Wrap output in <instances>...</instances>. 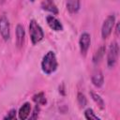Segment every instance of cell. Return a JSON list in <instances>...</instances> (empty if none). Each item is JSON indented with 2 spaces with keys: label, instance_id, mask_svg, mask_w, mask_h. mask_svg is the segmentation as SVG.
<instances>
[{
  "label": "cell",
  "instance_id": "cell-1",
  "mask_svg": "<svg viewBox=\"0 0 120 120\" xmlns=\"http://www.w3.org/2000/svg\"><path fill=\"white\" fill-rule=\"evenodd\" d=\"M58 67V62L56 59V55L52 51H49L42 58L41 61V69L45 74L53 73Z\"/></svg>",
  "mask_w": 120,
  "mask_h": 120
},
{
  "label": "cell",
  "instance_id": "cell-2",
  "mask_svg": "<svg viewBox=\"0 0 120 120\" xmlns=\"http://www.w3.org/2000/svg\"><path fill=\"white\" fill-rule=\"evenodd\" d=\"M29 34L33 44H37L44 38V32L36 20H31L29 23Z\"/></svg>",
  "mask_w": 120,
  "mask_h": 120
},
{
  "label": "cell",
  "instance_id": "cell-3",
  "mask_svg": "<svg viewBox=\"0 0 120 120\" xmlns=\"http://www.w3.org/2000/svg\"><path fill=\"white\" fill-rule=\"evenodd\" d=\"M118 55H119V45L116 41H112L110 44L107 53V65L110 68H113L116 65Z\"/></svg>",
  "mask_w": 120,
  "mask_h": 120
},
{
  "label": "cell",
  "instance_id": "cell-4",
  "mask_svg": "<svg viewBox=\"0 0 120 120\" xmlns=\"http://www.w3.org/2000/svg\"><path fill=\"white\" fill-rule=\"evenodd\" d=\"M114 23H115V15L114 14L109 15L104 20V22L102 23V26H101V37H102V38L105 39L112 34Z\"/></svg>",
  "mask_w": 120,
  "mask_h": 120
},
{
  "label": "cell",
  "instance_id": "cell-5",
  "mask_svg": "<svg viewBox=\"0 0 120 120\" xmlns=\"http://www.w3.org/2000/svg\"><path fill=\"white\" fill-rule=\"evenodd\" d=\"M0 35L5 41H8L10 38V24L5 14L0 16Z\"/></svg>",
  "mask_w": 120,
  "mask_h": 120
},
{
  "label": "cell",
  "instance_id": "cell-6",
  "mask_svg": "<svg viewBox=\"0 0 120 120\" xmlns=\"http://www.w3.org/2000/svg\"><path fill=\"white\" fill-rule=\"evenodd\" d=\"M91 44V36L87 32H84L81 35L80 39H79V46H80V51L82 55H85L89 47Z\"/></svg>",
  "mask_w": 120,
  "mask_h": 120
},
{
  "label": "cell",
  "instance_id": "cell-7",
  "mask_svg": "<svg viewBox=\"0 0 120 120\" xmlns=\"http://www.w3.org/2000/svg\"><path fill=\"white\" fill-rule=\"evenodd\" d=\"M46 22H47L49 27L51 29H52L53 31L58 32V31H63V29H64L61 22L56 17H54L53 15H48L46 17Z\"/></svg>",
  "mask_w": 120,
  "mask_h": 120
},
{
  "label": "cell",
  "instance_id": "cell-8",
  "mask_svg": "<svg viewBox=\"0 0 120 120\" xmlns=\"http://www.w3.org/2000/svg\"><path fill=\"white\" fill-rule=\"evenodd\" d=\"M17 113H18L19 119H21V120L27 119L31 113V104L29 102H24L21 106V108L19 109V112Z\"/></svg>",
  "mask_w": 120,
  "mask_h": 120
},
{
  "label": "cell",
  "instance_id": "cell-9",
  "mask_svg": "<svg viewBox=\"0 0 120 120\" xmlns=\"http://www.w3.org/2000/svg\"><path fill=\"white\" fill-rule=\"evenodd\" d=\"M91 81H92V83L96 87H98V88L101 87L104 83V77H103L102 72L98 69L94 70V72L92 73V76H91Z\"/></svg>",
  "mask_w": 120,
  "mask_h": 120
},
{
  "label": "cell",
  "instance_id": "cell-10",
  "mask_svg": "<svg viewBox=\"0 0 120 120\" xmlns=\"http://www.w3.org/2000/svg\"><path fill=\"white\" fill-rule=\"evenodd\" d=\"M24 38H25V32L24 28L22 24H17L16 26V44L18 48L22 47L23 42H24Z\"/></svg>",
  "mask_w": 120,
  "mask_h": 120
},
{
  "label": "cell",
  "instance_id": "cell-11",
  "mask_svg": "<svg viewBox=\"0 0 120 120\" xmlns=\"http://www.w3.org/2000/svg\"><path fill=\"white\" fill-rule=\"evenodd\" d=\"M41 8L43 10L49 11L52 14H58V8L56 7V5L54 4L53 0H43L41 2Z\"/></svg>",
  "mask_w": 120,
  "mask_h": 120
},
{
  "label": "cell",
  "instance_id": "cell-12",
  "mask_svg": "<svg viewBox=\"0 0 120 120\" xmlns=\"http://www.w3.org/2000/svg\"><path fill=\"white\" fill-rule=\"evenodd\" d=\"M66 7L69 13L71 14L77 13L81 7V0H67Z\"/></svg>",
  "mask_w": 120,
  "mask_h": 120
},
{
  "label": "cell",
  "instance_id": "cell-13",
  "mask_svg": "<svg viewBox=\"0 0 120 120\" xmlns=\"http://www.w3.org/2000/svg\"><path fill=\"white\" fill-rule=\"evenodd\" d=\"M90 95H91L92 99H93V100L98 104V106L101 110H103V109L105 108V102H104L103 98H102L98 94L95 93L94 91H91V92H90Z\"/></svg>",
  "mask_w": 120,
  "mask_h": 120
},
{
  "label": "cell",
  "instance_id": "cell-14",
  "mask_svg": "<svg viewBox=\"0 0 120 120\" xmlns=\"http://www.w3.org/2000/svg\"><path fill=\"white\" fill-rule=\"evenodd\" d=\"M104 53H105V46H100V47L97 50V52H95V54H94V56H93V63H94V64L98 63V62L102 59Z\"/></svg>",
  "mask_w": 120,
  "mask_h": 120
},
{
  "label": "cell",
  "instance_id": "cell-15",
  "mask_svg": "<svg viewBox=\"0 0 120 120\" xmlns=\"http://www.w3.org/2000/svg\"><path fill=\"white\" fill-rule=\"evenodd\" d=\"M33 100L36 102V104H38V105H45L47 103V99H46L43 92H39V93L34 95Z\"/></svg>",
  "mask_w": 120,
  "mask_h": 120
},
{
  "label": "cell",
  "instance_id": "cell-16",
  "mask_svg": "<svg viewBox=\"0 0 120 120\" xmlns=\"http://www.w3.org/2000/svg\"><path fill=\"white\" fill-rule=\"evenodd\" d=\"M84 117L87 120H100V118L94 112L93 109L91 108H87L84 111Z\"/></svg>",
  "mask_w": 120,
  "mask_h": 120
},
{
  "label": "cell",
  "instance_id": "cell-17",
  "mask_svg": "<svg viewBox=\"0 0 120 120\" xmlns=\"http://www.w3.org/2000/svg\"><path fill=\"white\" fill-rule=\"evenodd\" d=\"M77 101H78L79 105H80L82 108V107H85L86 104H87V99H86L85 96H84L82 93H81V92H79L78 95H77Z\"/></svg>",
  "mask_w": 120,
  "mask_h": 120
},
{
  "label": "cell",
  "instance_id": "cell-18",
  "mask_svg": "<svg viewBox=\"0 0 120 120\" xmlns=\"http://www.w3.org/2000/svg\"><path fill=\"white\" fill-rule=\"evenodd\" d=\"M16 113H17V111L15 109H11L8 114L4 117V119H8V120H12V119H15L16 118Z\"/></svg>",
  "mask_w": 120,
  "mask_h": 120
},
{
  "label": "cell",
  "instance_id": "cell-19",
  "mask_svg": "<svg viewBox=\"0 0 120 120\" xmlns=\"http://www.w3.org/2000/svg\"><path fill=\"white\" fill-rule=\"evenodd\" d=\"M38 112H39V105L37 104L36 107H35V109H34V112H33L32 115L30 116V118H31V119H35V118H37V117L38 116Z\"/></svg>",
  "mask_w": 120,
  "mask_h": 120
},
{
  "label": "cell",
  "instance_id": "cell-20",
  "mask_svg": "<svg viewBox=\"0 0 120 120\" xmlns=\"http://www.w3.org/2000/svg\"><path fill=\"white\" fill-rule=\"evenodd\" d=\"M115 34L116 36H119V22L116 23V27H115Z\"/></svg>",
  "mask_w": 120,
  "mask_h": 120
},
{
  "label": "cell",
  "instance_id": "cell-21",
  "mask_svg": "<svg viewBox=\"0 0 120 120\" xmlns=\"http://www.w3.org/2000/svg\"><path fill=\"white\" fill-rule=\"evenodd\" d=\"M5 1H6V0H0V4H3V3H5Z\"/></svg>",
  "mask_w": 120,
  "mask_h": 120
},
{
  "label": "cell",
  "instance_id": "cell-22",
  "mask_svg": "<svg viewBox=\"0 0 120 120\" xmlns=\"http://www.w3.org/2000/svg\"><path fill=\"white\" fill-rule=\"evenodd\" d=\"M30 1H31V2H34V1H35V0H30Z\"/></svg>",
  "mask_w": 120,
  "mask_h": 120
}]
</instances>
